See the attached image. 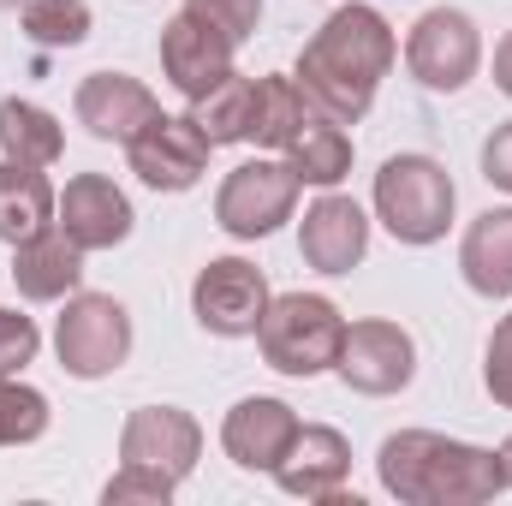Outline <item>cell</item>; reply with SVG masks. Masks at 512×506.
Masks as SVG:
<instances>
[{
    "instance_id": "6da1fadb",
    "label": "cell",
    "mask_w": 512,
    "mask_h": 506,
    "mask_svg": "<svg viewBox=\"0 0 512 506\" xmlns=\"http://www.w3.org/2000/svg\"><path fill=\"white\" fill-rule=\"evenodd\" d=\"M399 42L387 30V18L376 6H340L298 54V90L316 114L340 120V126H358L382 90L387 66H393Z\"/></svg>"
},
{
    "instance_id": "7a4b0ae2",
    "label": "cell",
    "mask_w": 512,
    "mask_h": 506,
    "mask_svg": "<svg viewBox=\"0 0 512 506\" xmlns=\"http://www.w3.org/2000/svg\"><path fill=\"white\" fill-rule=\"evenodd\" d=\"M376 477L405 506H483L507 489L501 453L447 441L435 429H399L376 453Z\"/></svg>"
},
{
    "instance_id": "3957f363",
    "label": "cell",
    "mask_w": 512,
    "mask_h": 506,
    "mask_svg": "<svg viewBox=\"0 0 512 506\" xmlns=\"http://www.w3.org/2000/svg\"><path fill=\"white\" fill-rule=\"evenodd\" d=\"M340 340H346V316L316 298V292H286V298H268L262 322H256V346H262V364L280 370V376H322L334 370L340 358Z\"/></svg>"
},
{
    "instance_id": "277c9868",
    "label": "cell",
    "mask_w": 512,
    "mask_h": 506,
    "mask_svg": "<svg viewBox=\"0 0 512 506\" xmlns=\"http://www.w3.org/2000/svg\"><path fill=\"white\" fill-rule=\"evenodd\" d=\"M453 179L429 155H393L376 173V215L399 245H435L453 227Z\"/></svg>"
},
{
    "instance_id": "5b68a950",
    "label": "cell",
    "mask_w": 512,
    "mask_h": 506,
    "mask_svg": "<svg viewBox=\"0 0 512 506\" xmlns=\"http://www.w3.org/2000/svg\"><path fill=\"white\" fill-rule=\"evenodd\" d=\"M54 352H60V370L78 381H102L114 376L131 358V316L120 298L108 292H72L66 298V316L54 328Z\"/></svg>"
},
{
    "instance_id": "8992f818",
    "label": "cell",
    "mask_w": 512,
    "mask_h": 506,
    "mask_svg": "<svg viewBox=\"0 0 512 506\" xmlns=\"http://www.w3.org/2000/svg\"><path fill=\"white\" fill-rule=\"evenodd\" d=\"M405 66H411V78H417L423 90H435V96L465 90V84L477 78V66H483V36H477L471 12H459V6L423 12V18L411 24V36H405Z\"/></svg>"
},
{
    "instance_id": "52a82bcc",
    "label": "cell",
    "mask_w": 512,
    "mask_h": 506,
    "mask_svg": "<svg viewBox=\"0 0 512 506\" xmlns=\"http://www.w3.org/2000/svg\"><path fill=\"white\" fill-rule=\"evenodd\" d=\"M292 203H298V173L286 161H245L221 179L215 221L233 239H268L280 221H292Z\"/></svg>"
},
{
    "instance_id": "ba28073f",
    "label": "cell",
    "mask_w": 512,
    "mask_h": 506,
    "mask_svg": "<svg viewBox=\"0 0 512 506\" xmlns=\"http://www.w3.org/2000/svg\"><path fill=\"white\" fill-rule=\"evenodd\" d=\"M262 310H268V280H262V268L245 262V256H215L197 274V286H191V316L215 340H245V334H256Z\"/></svg>"
},
{
    "instance_id": "9c48e42d",
    "label": "cell",
    "mask_w": 512,
    "mask_h": 506,
    "mask_svg": "<svg viewBox=\"0 0 512 506\" xmlns=\"http://www.w3.org/2000/svg\"><path fill=\"white\" fill-rule=\"evenodd\" d=\"M209 137H203V126L191 120V114H155L149 126L137 131L126 143L131 155V173L149 185V191H191L203 173H209Z\"/></svg>"
},
{
    "instance_id": "30bf717a",
    "label": "cell",
    "mask_w": 512,
    "mask_h": 506,
    "mask_svg": "<svg viewBox=\"0 0 512 506\" xmlns=\"http://www.w3.org/2000/svg\"><path fill=\"white\" fill-rule=\"evenodd\" d=\"M334 370L352 393L387 399V393L411 387V376H417V340L399 322H352L346 340H340Z\"/></svg>"
},
{
    "instance_id": "8fae6325",
    "label": "cell",
    "mask_w": 512,
    "mask_h": 506,
    "mask_svg": "<svg viewBox=\"0 0 512 506\" xmlns=\"http://www.w3.org/2000/svg\"><path fill=\"white\" fill-rule=\"evenodd\" d=\"M233 36L221 30V24H209L203 12H191V6H179L167 24H161V72H167V84L179 90V96H203V90H215L227 72H233Z\"/></svg>"
},
{
    "instance_id": "7c38bea8",
    "label": "cell",
    "mask_w": 512,
    "mask_h": 506,
    "mask_svg": "<svg viewBox=\"0 0 512 506\" xmlns=\"http://www.w3.org/2000/svg\"><path fill=\"white\" fill-rule=\"evenodd\" d=\"M197 453H203V429L179 405H143V411H131L126 429H120V459L167 471L173 483L197 471Z\"/></svg>"
},
{
    "instance_id": "4fadbf2b",
    "label": "cell",
    "mask_w": 512,
    "mask_h": 506,
    "mask_svg": "<svg viewBox=\"0 0 512 506\" xmlns=\"http://www.w3.org/2000/svg\"><path fill=\"white\" fill-rule=\"evenodd\" d=\"M54 227L78 245V251H114L131 239V203L126 191L102 173H78L60 203H54Z\"/></svg>"
},
{
    "instance_id": "5bb4252c",
    "label": "cell",
    "mask_w": 512,
    "mask_h": 506,
    "mask_svg": "<svg viewBox=\"0 0 512 506\" xmlns=\"http://www.w3.org/2000/svg\"><path fill=\"white\" fill-rule=\"evenodd\" d=\"M274 477L298 501H334L346 489V477H352V441L340 429H328V423H298V435L280 453Z\"/></svg>"
},
{
    "instance_id": "9a60e30c",
    "label": "cell",
    "mask_w": 512,
    "mask_h": 506,
    "mask_svg": "<svg viewBox=\"0 0 512 506\" xmlns=\"http://www.w3.org/2000/svg\"><path fill=\"white\" fill-rule=\"evenodd\" d=\"M298 251L304 262L316 268V274H352L364 251H370V221H364V209L352 203V197H340V191H328V197H316L310 209H304V221H298Z\"/></svg>"
},
{
    "instance_id": "2e32d148",
    "label": "cell",
    "mask_w": 512,
    "mask_h": 506,
    "mask_svg": "<svg viewBox=\"0 0 512 506\" xmlns=\"http://www.w3.org/2000/svg\"><path fill=\"white\" fill-rule=\"evenodd\" d=\"M72 108H78V126L90 131V137H102V143H131L137 131L161 114V102L149 96V84H137L126 72H90L78 84Z\"/></svg>"
},
{
    "instance_id": "e0dca14e",
    "label": "cell",
    "mask_w": 512,
    "mask_h": 506,
    "mask_svg": "<svg viewBox=\"0 0 512 506\" xmlns=\"http://www.w3.org/2000/svg\"><path fill=\"white\" fill-rule=\"evenodd\" d=\"M292 435H298V411L286 399H268V393L239 399L221 423V447L239 471H274L280 453L292 447Z\"/></svg>"
},
{
    "instance_id": "ac0fdd59",
    "label": "cell",
    "mask_w": 512,
    "mask_h": 506,
    "mask_svg": "<svg viewBox=\"0 0 512 506\" xmlns=\"http://www.w3.org/2000/svg\"><path fill=\"white\" fill-rule=\"evenodd\" d=\"M78 280H84V251H78L60 227H48V233H36V239L12 245V286H18L30 304L72 298V292H78Z\"/></svg>"
},
{
    "instance_id": "d6986e66",
    "label": "cell",
    "mask_w": 512,
    "mask_h": 506,
    "mask_svg": "<svg viewBox=\"0 0 512 506\" xmlns=\"http://www.w3.org/2000/svg\"><path fill=\"white\" fill-rule=\"evenodd\" d=\"M465 286L483 298H512V209H489L471 221L465 245H459Z\"/></svg>"
},
{
    "instance_id": "ffe728a7",
    "label": "cell",
    "mask_w": 512,
    "mask_h": 506,
    "mask_svg": "<svg viewBox=\"0 0 512 506\" xmlns=\"http://www.w3.org/2000/svg\"><path fill=\"white\" fill-rule=\"evenodd\" d=\"M54 185L42 167H24V161H0V239L6 245H24L36 233L54 227Z\"/></svg>"
},
{
    "instance_id": "44dd1931",
    "label": "cell",
    "mask_w": 512,
    "mask_h": 506,
    "mask_svg": "<svg viewBox=\"0 0 512 506\" xmlns=\"http://www.w3.org/2000/svg\"><path fill=\"white\" fill-rule=\"evenodd\" d=\"M286 167L298 173V185H322V191H334V185L352 173V137H346V126L310 108V120H304L298 137L286 143Z\"/></svg>"
},
{
    "instance_id": "7402d4cb",
    "label": "cell",
    "mask_w": 512,
    "mask_h": 506,
    "mask_svg": "<svg viewBox=\"0 0 512 506\" xmlns=\"http://www.w3.org/2000/svg\"><path fill=\"white\" fill-rule=\"evenodd\" d=\"M191 120L203 126V137L221 149V143H251V126H256V78L245 72H227L215 90L191 96Z\"/></svg>"
},
{
    "instance_id": "603a6c76",
    "label": "cell",
    "mask_w": 512,
    "mask_h": 506,
    "mask_svg": "<svg viewBox=\"0 0 512 506\" xmlns=\"http://www.w3.org/2000/svg\"><path fill=\"white\" fill-rule=\"evenodd\" d=\"M0 149H6V161L54 167V161H60V149H66V131H60V120H54L48 108L6 96V102H0Z\"/></svg>"
},
{
    "instance_id": "cb8c5ba5",
    "label": "cell",
    "mask_w": 512,
    "mask_h": 506,
    "mask_svg": "<svg viewBox=\"0 0 512 506\" xmlns=\"http://www.w3.org/2000/svg\"><path fill=\"white\" fill-rule=\"evenodd\" d=\"M310 120V102L298 90V78H256V126H251V143L262 149H286L298 126Z\"/></svg>"
},
{
    "instance_id": "d4e9b609",
    "label": "cell",
    "mask_w": 512,
    "mask_h": 506,
    "mask_svg": "<svg viewBox=\"0 0 512 506\" xmlns=\"http://www.w3.org/2000/svg\"><path fill=\"white\" fill-rule=\"evenodd\" d=\"M24 36L42 48H78L90 36V6L84 0H24Z\"/></svg>"
},
{
    "instance_id": "484cf974",
    "label": "cell",
    "mask_w": 512,
    "mask_h": 506,
    "mask_svg": "<svg viewBox=\"0 0 512 506\" xmlns=\"http://www.w3.org/2000/svg\"><path fill=\"white\" fill-rule=\"evenodd\" d=\"M48 435V399L24 381L0 376V447H24Z\"/></svg>"
},
{
    "instance_id": "4316f807",
    "label": "cell",
    "mask_w": 512,
    "mask_h": 506,
    "mask_svg": "<svg viewBox=\"0 0 512 506\" xmlns=\"http://www.w3.org/2000/svg\"><path fill=\"white\" fill-rule=\"evenodd\" d=\"M102 501H108V506H126V501L167 506V501H173V477H167V471H149V465H120V477L102 489Z\"/></svg>"
},
{
    "instance_id": "83f0119b",
    "label": "cell",
    "mask_w": 512,
    "mask_h": 506,
    "mask_svg": "<svg viewBox=\"0 0 512 506\" xmlns=\"http://www.w3.org/2000/svg\"><path fill=\"white\" fill-rule=\"evenodd\" d=\"M36 346H42L36 322L0 304V376H18V370H24V364L36 358Z\"/></svg>"
},
{
    "instance_id": "f1b7e54d",
    "label": "cell",
    "mask_w": 512,
    "mask_h": 506,
    "mask_svg": "<svg viewBox=\"0 0 512 506\" xmlns=\"http://www.w3.org/2000/svg\"><path fill=\"white\" fill-rule=\"evenodd\" d=\"M483 387H489L495 405H507L512 411V316H501L495 334H489V352H483Z\"/></svg>"
},
{
    "instance_id": "f546056e",
    "label": "cell",
    "mask_w": 512,
    "mask_h": 506,
    "mask_svg": "<svg viewBox=\"0 0 512 506\" xmlns=\"http://www.w3.org/2000/svg\"><path fill=\"white\" fill-rule=\"evenodd\" d=\"M191 12H203L209 24H221L233 42H245L256 36V24H262V0H185Z\"/></svg>"
},
{
    "instance_id": "4dcf8cb0",
    "label": "cell",
    "mask_w": 512,
    "mask_h": 506,
    "mask_svg": "<svg viewBox=\"0 0 512 506\" xmlns=\"http://www.w3.org/2000/svg\"><path fill=\"white\" fill-rule=\"evenodd\" d=\"M483 179L501 185V191H512V120L507 126H495L489 131V143H483Z\"/></svg>"
},
{
    "instance_id": "1f68e13d",
    "label": "cell",
    "mask_w": 512,
    "mask_h": 506,
    "mask_svg": "<svg viewBox=\"0 0 512 506\" xmlns=\"http://www.w3.org/2000/svg\"><path fill=\"white\" fill-rule=\"evenodd\" d=\"M495 84H501V96L512 102V30L501 36V48H495Z\"/></svg>"
},
{
    "instance_id": "d6a6232c",
    "label": "cell",
    "mask_w": 512,
    "mask_h": 506,
    "mask_svg": "<svg viewBox=\"0 0 512 506\" xmlns=\"http://www.w3.org/2000/svg\"><path fill=\"white\" fill-rule=\"evenodd\" d=\"M501 471H507V489H512V435H507V447H501Z\"/></svg>"
},
{
    "instance_id": "836d02e7",
    "label": "cell",
    "mask_w": 512,
    "mask_h": 506,
    "mask_svg": "<svg viewBox=\"0 0 512 506\" xmlns=\"http://www.w3.org/2000/svg\"><path fill=\"white\" fill-rule=\"evenodd\" d=\"M0 6H18V0H0Z\"/></svg>"
}]
</instances>
